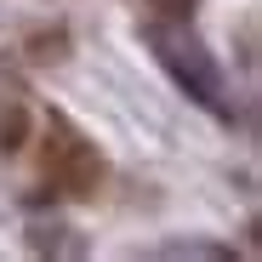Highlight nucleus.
<instances>
[{
    "mask_svg": "<svg viewBox=\"0 0 262 262\" xmlns=\"http://www.w3.org/2000/svg\"><path fill=\"white\" fill-rule=\"evenodd\" d=\"M154 6H160L165 17H194V6H200V0H154Z\"/></svg>",
    "mask_w": 262,
    "mask_h": 262,
    "instance_id": "nucleus-4",
    "label": "nucleus"
},
{
    "mask_svg": "<svg viewBox=\"0 0 262 262\" xmlns=\"http://www.w3.org/2000/svg\"><path fill=\"white\" fill-rule=\"evenodd\" d=\"M148 46L160 52V63H165L171 74H177V85H188V97H194V103L216 108L223 85H216V69H211L194 46H183V40H171V34H160V29H148Z\"/></svg>",
    "mask_w": 262,
    "mask_h": 262,
    "instance_id": "nucleus-1",
    "label": "nucleus"
},
{
    "mask_svg": "<svg viewBox=\"0 0 262 262\" xmlns=\"http://www.w3.org/2000/svg\"><path fill=\"white\" fill-rule=\"evenodd\" d=\"M23 137H29V114H23V108H12L6 120H0V154H17V148H23Z\"/></svg>",
    "mask_w": 262,
    "mask_h": 262,
    "instance_id": "nucleus-3",
    "label": "nucleus"
},
{
    "mask_svg": "<svg viewBox=\"0 0 262 262\" xmlns=\"http://www.w3.org/2000/svg\"><path fill=\"white\" fill-rule=\"evenodd\" d=\"M57 131H63V137H57V143H46V177H52V183H63L69 194H92V188L103 183V160L85 148L69 125H57Z\"/></svg>",
    "mask_w": 262,
    "mask_h": 262,
    "instance_id": "nucleus-2",
    "label": "nucleus"
}]
</instances>
